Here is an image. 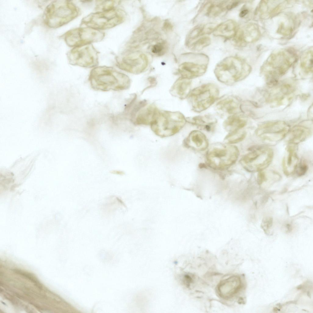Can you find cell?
Masks as SVG:
<instances>
[{"instance_id":"obj_1","label":"cell","mask_w":313,"mask_h":313,"mask_svg":"<svg viewBox=\"0 0 313 313\" xmlns=\"http://www.w3.org/2000/svg\"><path fill=\"white\" fill-rule=\"evenodd\" d=\"M88 79L92 89L102 91L126 90L131 84L127 75L107 66L94 68L90 73Z\"/></svg>"},{"instance_id":"obj_2","label":"cell","mask_w":313,"mask_h":313,"mask_svg":"<svg viewBox=\"0 0 313 313\" xmlns=\"http://www.w3.org/2000/svg\"><path fill=\"white\" fill-rule=\"evenodd\" d=\"M250 70L249 66L242 59L237 56H230L217 64L214 73L219 81L232 85L244 79Z\"/></svg>"},{"instance_id":"obj_3","label":"cell","mask_w":313,"mask_h":313,"mask_svg":"<svg viewBox=\"0 0 313 313\" xmlns=\"http://www.w3.org/2000/svg\"><path fill=\"white\" fill-rule=\"evenodd\" d=\"M78 7L71 1L55 0L45 9L44 20L49 27L56 28L69 23L79 15Z\"/></svg>"},{"instance_id":"obj_4","label":"cell","mask_w":313,"mask_h":313,"mask_svg":"<svg viewBox=\"0 0 313 313\" xmlns=\"http://www.w3.org/2000/svg\"><path fill=\"white\" fill-rule=\"evenodd\" d=\"M186 118L179 112L158 110L150 125L152 131L161 138L172 136L178 133L184 126Z\"/></svg>"},{"instance_id":"obj_5","label":"cell","mask_w":313,"mask_h":313,"mask_svg":"<svg viewBox=\"0 0 313 313\" xmlns=\"http://www.w3.org/2000/svg\"><path fill=\"white\" fill-rule=\"evenodd\" d=\"M125 12L117 8L109 10L91 13L82 20L81 25L101 30L108 29L124 21Z\"/></svg>"},{"instance_id":"obj_6","label":"cell","mask_w":313,"mask_h":313,"mask_svg":"<svg viewBox=\"0 0 313 313\" xmlns=\"http://www.w3.org/2000/svg\"><path fill=\"white\" fill-rule=\"evenodd\" d=\"M239 156L237 147L232 145L222 144L211 146L206 154L208 165L217 169H223L230 167L237 161Z\"/></svg>"},{"instance_id":"obj_7","label":"cell","mask_w":313,"mask_h":313,"mask_svg":"<svg viewBox=\"0 0 313 313\" xmlns=\"http://www.w3.org/2000/svg\"><path fill=\"white\" fill-rule=\"evenodd\" d=\"M219 95L217 86L214 83H209L194 89L188 97L192 110L199 113L212 105L218 98Z\"/></svg>"},{"instance_id":"obj_8","label":"cell","mask_w":313,"mask_h":313,"mask_svg":"<svg viewBox=\"0 0 313 313\" xmlns=\"http://www.w3.org/2000/svg\"><path fill=\"white\" fill-rule=\"evenodd\" d=\"M250 152L240 160V162L247 171L259 172L267 168L273 157L272 149L267 146H259L251 148Z\"/></svg>"},{"instance_id":"obj_9","label":"cell","mask_w":313,"mask_h":313,"mask_svg":"<svg viewBox=\"0 0 313 313\" xmlns=\"http://www.w3.org/2000/svg\"><path fill=\"white\" fill-rule=\"evenodd\" d=\"M105 36L103 31L86 27L71 29L62 35L67 45L73 47L100 42Z\"/></svg>"},{"instance_id":"obj_10","label":"cell","mask_w":313,"mask_h":313,"mask_svg":"<svg viewBox=\"0 0 313 313\" xmlns=\"http://www.w3.org/2000/svg\"><path fill=\"white\" fill-rule=\"evenodd\" d=\"M99 53L91 44L73 47L67 53V56L72 65L92 68L98 64Z\"/></svg>"},{"instance_id":"obj_11","label":"cell","mask_w":313,"mask_h":313,"mask_svg":"<svg viewBox=\"0 0 313 313\" xmlns=\"http://www.w3.org/2000/svg\"><path fill=\"white\" fill-rule=\"evenodd\" d=\"M116 64L120 69L135 74H139L146 68L148 58L144 53L126 51L116 59Z\"/></svg>"},{"instance_id":"obj_12","label":"cell","mask_w":313,"mask_h":313,"mask_svg":"<svg viewBox=\"0 0 313 313\" xmlns=\"http://www.w3.org/2000/svg\"><path fill=\"white\" fill-rule=\"evenodd\" d=\"M192 60L184 62L179 66V73L181 77L191 79L204 75L206 72L209 58L203 53L192 54Z\"/></svg>"},{"instance_id":"obj_13","label":"cell","mask_w":313,"mask_h":313,"mask_svg":"<svg viewBox=\"0 0 313 313\" xmlns=\"http://www.w3.org/2000/svg\"><path fill=\"white\" fill-rule=\"evenodd\" d=\"M289 127L282 122H269L262 124L257 129L256 136L267 142H276L282 139L289 132Z\"/></svg>"},{"instance_id":"obj_14","label":"cell","mask_w":313,"mask_h":313,"mask_svg":"<svg viewBox=\"0 0 313 313\" xmlns=\"http://www.w3.org/2000/svg\"><path fill=\"white\" fill-rule=\"evenodd\" d=\"M242 286L240 277L235 275L230 276L219 283L217 287V293L222 298L229 299L236 295Z\"/></svg>"},{"instance_id":"obj_15","label":"cell","mask_w":313,"mask_h":313,"mask_svg":"<svg viewBox=\"0 0 313 313\" xmlns=\"http://www.w3.org/2000/svg\"><path fill=\"white\" fill-rule=\"evenodd\" d=\"M241 104L240 100L237 96L227 95L217 102L215 107L218 111L231 115L237 114L241 111Z\"/></svg>"},{"instance_id":"obj_16","label":"cell","mask_w":313,"mask_h":313,"mask_svg":"<svg viewBox=\"0 0 313 313\" xmlns=\"http://www.w3.org/2000/svg\"><path fill=\"white\" fill-rule=\"evenodd\" d=\"M153 104L145 105L137 112L131 120L137 125H151L153 121L158 110Z\"/></svg>"},{"instance_id":"obj_17","label":"cell","mask_w":313,"mask_h":313,"mask_svg":"<svg viewBox=\"0 0 313 313\" xmlns=\"http://www.w3.org/2000/svg\"><path fill=\"white\" fill-rule=\"evenodd\" d=\"M183 145L187 148L202 151L208 147V143L206 136L203 133L199 131L194 130L192 131L184 140Z\"/></svg>"},{"instance_id":"obj_18","label":"cell","mask_w":313,"mask_h":313,"mask_svg":"<svg viewBox=\"0 0 313 313\" xmlns=\"http://www.w3.org/2000/svg\"><path fill=\"white\" fill-rule=\"evenodd\" d=\"M295 145L289 144L286 148V153L283 159V171L287 175H290L294 171L298 164V158Z\"/></svg>"},{"instance_id":"obj_19","label":"cell","mask_w":313,"mask_h":313,"mask_svg":"<svg viewBox=\"0 0 313 313\" xmlns=\"http://www.w3.org/2000/svg\"><path fill=\"white\" fill-rule=\"evenodd\" d=\"M191 79L180 77L174 83L170 92L173 96L184 99L188 96L191 92Z\"/></svg>"},{"instance_id":"obj_20","label":"cell","mask_w":313,"mask_h":313,"mask_svg":"<svg viewBox=\"0 0 313 313\" xmlns=\"http://www.w3.org/2000/svg\"><path fill=\"white\" fill-rule=\"evenodd\" d=\"M230 1H210L206 2L204 7L205 15L211 17H217L229 10Z\"/></svg>"},{"instance_id":"obj_21","label":"cell","mask_w":313,"mask_h":313,"mask_svg":"<svg viewBox=\"0 0 313 313\" xmlns=\"http://www.w3.org/2000/svg\"><path fill=\"white\" fill-rule=\"evenodd\" d=\"M238 29L236 22L228 20L218 25L213 33L215 36L229 39L234 37Z\"/></svg>"},{"instance_id":"obj_22","label":"cell","mask_w":313,"mask_h":313,"mask_svg":"<svg viewBox=\"0 0 313 313\" xmlns=\"http://www.w3.org/2000/svg\"><path fill=\"white\" fill-rule=\"evenodd\" d=\"M186 122L209 130L217 123L216 119L209 115H199L186 118Z\"/></svg>"},{"instance_id":"obj_23","label":"cell","mask_w":313,"mask_h":313,"mask_svg":"<svg viewBox=\"0 0 313 313\" xmlns=\"http://www.w3.org/2000/svg\"><path fill=\"white\" fill-rule=\"evenodd\" d=\"M246 120L242 117L237 114L231 115L224 121V129L229 133L239 131L245 126Z\"/></svg>"},{"instance_id":"obj_24","label":"cell","mask_w":313,"mask_h":313,"mask_svg":"<svg viewBox=\"0 0 313 313\" xmlns=\"http://www.w3.org/2000/svg\"><path fill=\"white\" fill-rule=\"evenodd\" d=\"M311 130L308 128L301 126L293 127L290 131L289 143L296 145L304 141L310 136Z\"/></svg>"},{"instance_id":"obj_25","label":"cell","mask_w":313,"mask_h":313,"mask_svg":"<svg viewBox=\"0 0 313 313\" xmlns=\"http://www.w3.org/2000/svg\"><path fill=\"white\" fill-rule=\"evenodd\" d=\"M121 204V201L118 197L112 196L102 204L101 209L105 214H110L116 210Z\"/></svg>"},{"instance_id":"obj_26","label":"cell","mask_w":313,"mask_h":313,"mask_svg":"<svg viewBox=\"0 0 313 313\" xmlns=\"http://www.w3.org/2000/svg\"><path fill=\"white\" fill-rule=\"evenodd\" d=\"M211 43V38L203 36L190 42L186 45L192 50L199 51L208 46Z\"/></svg>"},{"instance_id":"obj_27","label":"cell","mask_w":313,"mask_h":313,"mask_svg":"<svg viewBox=\"0 0 313 313\" xmlns=\"http://www.w3.org/2000/svg\"><path fill=\"white\" fill-rule=\"evenodd\" d=\"M120 3L117 0L96 1L95 10L97 12L103 11L117 8Z\"/></svg>"},{"instance_id":"obj_28","label":"cell","mask_w":313,"mask_h":313,"mask_svg":"<svg viewBox=\"0 0 313 313\" xmlns=\"http://www.w3.org/2000/svg\"><path fill=\"white\" fill-rule=\"evenodd\" d=\"M246 134L245 131H239L229 133L225 138L227 143L231 144L239 142L243 140L245 138Z\"/></svg>"},{"instance_id":"obj_29","label":"cell","mask_w":313,"mask_h":313,"mask_svg":"<svg viewBox=\"0 0 313 313\" xmlns=\"http://www.w3.org/2000/svg\"><path fill=\"white\" fill-rule=\"evenodd\" d=\"M167 49V46L166 42L164 41H160L153 45L151 50L155 55L161 56L165 53Z\"/></svg>"},{"instance_id":"obj_30","label":"cell","mask_w":313,"mask_h":313,"mask_svg":"<svg viewBox=\"0 0 313 313\" xmlns=\"http://www.w3.org/2000/svg\"><path fill=\"white\" fill-rule=\"evenodd\" d=\"M273 219L271 217H264L262 220L261 227L265 233L269 234L273 225Z\"/></svg>"},{"instance_id":"obj_31","label":"cell","mask_w":313,"mask_h":313,"mask_svg":"<svg viewBox=\"0 0 313 313\" xmlns=\"http://www.w3.org/2000/svg\"><path fill=\"white\" fill-rule=\"evenodd\" d=\"M308 169V166L304 160H302L298 164L296 170L298 176H302L304 175Z\"/></svg>"},{"instance_id":"obj_32","label":"cell","mask_w":313,"mask_h":313,"mask_svg":"<svg viewBox=\"0 0 313 313\" xmlns=\"http://www.w3.org/2000/svg\"><path fill=\"white\" fill-rule=\"evenodd\" d=\"M267 179L266 173L263 171L259 172L257 175V181L258 183L260 185L265 182Z\"/></svg>"},{"instance_id":"obj_33","label":"cell","mask_w":313,"mask_h":313,"mask_svg":"<svg viewBox=\"0 0 313 313\" xmlns=\"http://www.w3.org/2000/svg\"><path fill=\"white\" fill-rule=\"evenodd\" d=\"M164 29L166 31H169L172 29V25L168 21L166 20L164 24Z\"/></svg>"},{"instance_id":"obj_34","label":"cell","mask_w":313,"mask_h":313,"mask_svg":"<svg viewBox=\"0 0 313 313\" xmlns=\"http://www.w3.org/2000/svg\"><path fill=\"white\" fill-rule=\"evenodd\" d=\"M248 9H243L240 12L239 16L241 17H244L248 13Z\"/></svg>"},{"instance_id":"obj_35","label":"cell","mask_w":313,"mask_h":313,"mask_svg":"<svg viewBox=\"0 0 313 313\" xmlns=\"http://www.w3.org/2000/svg\"><path fill=\"white\" fill-rule=\"evenodd\" d=\"M110 172L112 174L117 175H122L124 174V172L123 171L117 170H112Z\"/></svg>"}]
</instances>
